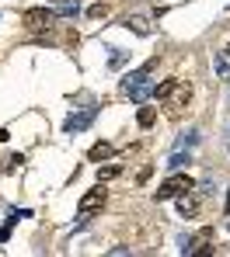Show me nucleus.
I'll return each instance as SVG.
<instances>
[{"label":"nucleus","instance_id":"f257e3e1","mask_svg":"<svg viewBox=\"0 0 230 257\" xmlns=\"http://www.w3.org/2000/svg\"><path fill=\"white\" fill-rule=\"evenodd\" d=\"M154 70H157V56H154V59H146V63H143L139 70H133V73H126V77H122V94H126L129 101L143 104V101H146V97H150V94L157 90L154 77H150Z\"/></svg>","mask_w":230,"mask_h":257},{"label":"nucleus","instance_id":"f03ea898","mask_svg":"<svg viewBox=\"0 0 230 257\" xmlns=\"http://www.w3.org/2000/svg\"><path fill=\"white\" fill-rule=\"evenodd\" d=\"M192 188H199V184H195L188 174L175 171L171 177H168V181H164V184H161V188H157V191H154V198H157V202H171V198H178V195L192 191Z\"/></svg>","mask_w":230,"mask_h":257},{"label":"nucleus","instance_id":"7ed1b4c3","mask_svg":"<svg viewBox=\"0 0 230 257\" xmlns=\"http://www.w3.org/2000/svg\"><path fill=\"white\" fill-rule=\"evenodd\" d=\"M52 18H56V11H49V7H28L21 14V25L32 28V32H42L46 25H52Z\"/></svg>","mask_w":230,"mask_h":257},{"label":"nucleus","instance_id":"20e7f679","mask_svg":"<svg viewBox=\"0 0 230 257\" xmlns=\"http://www.w3.org/2000/svg\"><path fill=\"white\" fill-rule=\"evenodd\" d=\"M108 202V191L98 184V188H91V191H84L81 195V202H77V209H81V215H91V212H98L101 205Z\"/></svg>","mask_w":230,"mask_h":257},{"label":"nucleus","instance_id":"39448f33","mask_svg":"<svg viewBox=\"0 0 230 257\" xmlns=\"http://www.w3.org/2000/svg\"><path fill=\"white\" fill-rule=\"evenodd\" d=\"M94 118H98V108H84V111H73V115H70V118L63 122V132H70V136H73V132H84V128L91 125Z\"/></svg>","mask_w":230,"mask_h":257},{"label":"nucleus","instance_id":"423d86ee","mask_svg":"<svg viewBox=\"0 0 230 257\" xmlns=\"http://www.w3.org/2000/svg\"><path fill=\"white\" fill-rule=\"evenodd\" d=\"M188 97H192V87L185 84V80H175V84H171V94H168L161 104H168L171 111H178V108H185V104H188Z\"/></svg>","mask_w":230,"mask_h":257},{"label":"nucleus","instance_id":"0eeeda50","mask_svg":"<svg viewBox=\"0 0 230 257\" xmlns=\"http://www.w3.org/2000/svg\"><path fill=\"white\" fill-rule=\"evenodd\" d=\"M209 243H213V229L206 226V229H199V233H195V236L185 243L182 250H185V254H209V250H213Z\"/></svg>","mask_w":230,"mask_h":257},{"label":"nucleus","instance_id":"6e6552de","mask_svg":"<svg viewBox=\"0 0 230 257\" xmlns=\"http://www.w3.org/2000/svg\"><path fill=\"white\" fill-rule=\"evenodd\" d=\"M199 209H202V198H199V191H195V188H192V191H185V195H178V215H182V219L199 215Z\"/></svg>","mask_w":230,"mask_h":257},{"label":"nucleus","instance_id":"1a4fd4ad","mask_svg":"<svg viewBox=\"0 0 230 257\" xmlns=\"http://www.w3.org/2000/svg\"><path fill=\"white\" fill-rule=\"evenodd\" d=\"M126 28H129V32H136L139 39H146V35L154 32V28H150V21H146L143 14H129V18H126Z\"/></svg>","mask_w":230,"mask_h":257},{"label":"nucleus","instance_id":"9d476101","mask_svg":"<svg viewBox=\"0 0 230 257\" xmlns=\"http://www.w3.org/2000/svg\"><path fill=\"white\" fill-rule=\"evenodd\" d=\"M213 70H216V77H220V80H230V49L216 52V59H213Z\"/></svg>","mask_w":230,"mask_h":257},{"label":"nucleus","instance_id":"9b49d317","mask_svg":"<svg viewBox=\"0 0 230 257\" xmlns=\"http://www.w3.org/2000/svg\"><path fill=\"white\" fill-rule=\"evenodd\" d=\"M88 157H91L94 164H101V160H112V157H115V146H112V143H94Z\"/></svg>","mask_w":230,"mask_h":257},{"label":"nucleus","instance_id":"f8f14e48","mask_svg":"<svg viewBox=\"0 0 230 257\" xmlns=\"http://www.w3.org/2000/svg\"><path fill=\"white\" fill-rule=\"evenodd\" d=\"M154 122H157V108H146V104H143V108L136 111V125L139 128H150Z\"/></svg>","mask_w":230,"mask_h":257},{"label":"nucleus","instance_id":"ddd939ff","mask_svg":"<svg viewBox=\"0 0 230 257\" xmlns=\"http://www.w3.org/2000/svg\"><path fill=\"white\" fill-rule=\"evenodd\" d=\"M188 164H192V153H188V150H185V153L178 150V153H175V157H171L164 167H168V171H182V167H188Z\"/></svg>","mask_w":230,"mask_h":257},{"label":"nucleus","instance_id":"4468645a","mask_svg":"<svg viewBox=\"0 0 230 257\" xmlns=\"http://www.w3.org/2000/svg\"><path fill=\"white\" fill-rule=\"evenodd\" d=\"M119 174H122L119 164H105V167H98V181L105 184V181H112V177H119Z\"/></svg>","mask_w":230,"mask_h":257},{"label":"nucleus","instance_id":"2eb2a0df","mask_svg":"<svg viewBox=\"0 0 230 257\" xmlns=\"http://www.w3.org/2000/svg\"><path fill=\"white\" fill-rule=\"evenodd\" d=\"M77 11H81V4H77V0H59V7H56V14H59V18H73Z\"/></svg>","mask_w":230,"mask_h":257},{"label":"nucleus","instance_id":"dca6fc26","mask_svg":"<svg viewBox=\"0 0 230 257\" xmlns=\"http://www.w3.org/2000/svg\"><path fill=\"white\" fill-rule=\"evenodd\" d=\"M195 143H199V132L192 128V132H185L182 139H178V150H185V146H195Z\"/></svg>","mask_w":230,"mask_h":257},{"label":"nucleus","instance_id":"f3484780","mask_svg":"<svg viewBox=\"0 0 230 257\" xmlns=\"http://www.w3.org/2000/svg\"><path fill=\"white\" fill-rule=\"evenodd\" d=\"M108 14V4H91L88 7V18H105Z\"/></svg>","mask_w":230,"mask_h":257},{"label":"nucleus","instance_id":"a211bd4d","mask_svg":"<svg viewBox=\"0 0 230 257\" xmlns=\"http://www.w3.org/2000/svg\"><path fill=\"white\" fill-rule=\"evenodd\" d=\"M112 52H115V56H112V66H122V63H126V52H122V49H112Z\"/></svg>","mask_w":230,"mask_h":257},{"label":"nucleus","instance_id":"6ab92c4d","mask_svg":"<svg viewBox=\"0 0 230 257\" xmlns=\"http://www.w3.org/2000/svg\"><path fill=\"white\" fill-rule=\"evenodd\" d=\"M21 164H25V157H21V153H14V157H11V171H18Z\"/></svg>","mask_w":230,"mask_h":257},{"label":"nucleus","instance_id":"aec40b11","mask_svg":"<svg viewBox=\"0 0 230 257\" xmlns=\"http://www.w3.org/2000/svg\"><path fill=\"white\" fill-rule=\"evenodd\" d=\"M150 174H154V171H150V167H143V171H139V177H136V181H139V184H146V181H150Z\"/></svg>","mask_w":230,"mask_h":257},{"label":"nucleus","instance_id":"412c9836","mask_svg":"<svg viewBox=\"0 0 230 257\" xmlns=\"http://www.w3.org/2000/svg\"><path fill=\"white\" fill-rule=\"evenodd\" d=\"M227 212H230V202H227Z\"/></svg>","mask_w":230,"mask_h":257},{"label":"nucleus","instance_id":"4be33fe9","mask_svg":"<svg viewBox=\"0 0 230 257\" xmlns=\"http://www.w3.org/2000/svg\"><path fill=\"white\" fill-rule=\"evenodd\" d=\"M52 4H59V0H52Z\"/></svg>","mask_w":230,"mask_h":257}]
</instances>
